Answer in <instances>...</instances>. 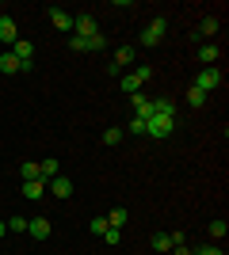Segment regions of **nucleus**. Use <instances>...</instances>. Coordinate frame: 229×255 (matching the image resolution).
<instances>
[{
  "label": "nucleus",
  "mask_w": 229,
  "mask_h": 255,
  "mask_svg": "<svg viewBox=\"0 0 229 255\" xmlns=\"http://www.w3.org/2000/svg\"><path fill=\"white\" fill-rule=\"evenodd\" d=\"M187 103H191V107H207V92H199V88H187Z\"/></svg>",
  "instance_id": "obj_24"
},
{
  "label": "nucleus",
  "mask_w": 229,
  "mask_h": 255,
  "mask_svg": "<svg viewBox=\"0 0 229 255\" xmlns=\"http://www.w3.org/2000/svg\"><path fill=\"white\" fill-rule=\"evenodd\" d=\"M4 236H8V221H0V240H4Z\"/></svg>",
  "instance_id": "obj_32"
},
{
  "label": "nucleus",
  "mask_w": 229,
  "mask_h": 255,
  "mask_svg": "<svg viewBox=\"0 0 229 255\" xmlns=\"http://www.w3.org/2000/svg\"><path fill=\"white\" fill-rule=\"evenodd\" d=\"M134 73H138V80H142V84H145V80H149V76H153V65H138Z\"/></svg>",
  "instance_id": "obj_29"
},
{
  "label": "nucleus",
  "mask_w": 229,
  "mask_h": 255,
  "mask_svg": "<svg viewBox=\"0 0 229 255\" xmlns=\"http://www.w3.org/2000/svg\"><path fill=\"white\" fill-rule=\"evenodd\" d=\"M130 133H142L145 137V118H130Z\"/></svg>",
  "instance_id": "obj_30"
},
{
  "label": "nucleus",
  "mask_w": 229,
  "mask_h": 255,
  "mask_svg": "<svg viewBox=\"0 0 229 255\" xmlns=\"http://www.w3.org/2000/svg\"><path fill=\"white\" fill-rule=\"evenodd\" d=\"M73 34H80V38H96V34H103V31H99L96 15L80 11V15H73Z\"/></svg>",
  "instance_id": "obj_4"
},
{
  "label": "nucleus",
  "mask_w": 229,
  "mask_h": 255,
  "mask_svg": "<svg viewBox=\"0 0 229 255\" xmlns=\"http://www.w3.org/2000/svg\"><path fill=\"white\" fill-rule=\"evenodd\" d=\"M164 31H168V19H164V15H157V19H153L149 27L142 31V38H138V42H142V46H149V50H153V46H161Z\"/></svg>",
  "instance_id": "obj_3"
},
{
  "label": "nucleus",
  "mask_w": 229,
  "mask_h": 255,
  "mask_svg": "<svg viewBox=\"0 0 229 255\" xmlns=\"http://www.w3.org/2000/svg\"><path fill=\"white\" fill-rule=\"evenodd\" d=\"M130 103H134V118H153V99L145 92H134Z\"/></svg>",
  "instance_id": "obj_8"
},
{
  "label": "nucleus",
  "mask_w": 229,
  "mask_h": 255,
  "mask_svg": "<svg viewBox=\"0 0 229 255\" xmlns=\"http://www.w3.org/2000/svg\"><path fill=\"white\" fill-rule=\"evenodd\" d=\"M153 115H168V118H176V115H180V107H176L172 99H153Z\"/></svg>",
  "instance_id": "obj_20"
},
{
  "label": "nucleus",
  "mask_w": 229,
  "mask_h": 255,
  "mask_svg": "<svg viewBox=\"0 0 229 255\" xmlns=\"http://www.w3.org/2000/svg\"><path fill=\"white\" fill-rule=\"evenodd\" d=\"M149 244H153V252L168 255V252H172V233H153V236H149Z\"/></svg>",
  "instance_id": "obj_14"
},
{
  "label": "nucleus",
  "mask_w": 229,
  "mask_h": 255,
  "mask_svg": "<svg viewBox=\"0 0 229 255\" xmlns=\"http://www.w3.org/2000/svg\"><path fill=\"white\" fill-rule=\"evenodd\" d=\"M126 221H130V210H126V206H115V210L107 213V225H111V229H122Z\"/></svg>",
  "instance_id": "obj_17"
},
{
  "label": "nucleus",
  "mask_w": 229,
  "mask_h": 255,
  "mask_svg": "<svg viewBox=\"0 0 229 255\" xmlns=\"http://www.w3.org/2000/svg\"><path fill=\"white\" fill-rule=\"evenodd\" d=\"M15 38H19V27H15V19H11V15H0V42L11 46Z\"/></svg>",
  "instance_id": "obj_9"
},
{
  "label": "nucleus",
  "mask_w": 229,
  "mask_h": 255,
  "mask_svg": "<svg viewBox=\"0 0 229 255\" xmlns=\"http://www.w3.org/2000/svg\"><path fill=\"white\" fill-rule=\"evenodd\" d=\"M218 27H222V23H218V15H207V19H203V23H199V38H210V34H218Z\"/></svg>",
  "instance_id": "obj_21"
},
{
  "label": "nucleus",
  "mask_w": 229,
  "mask_h": 255,
  "mask_svg": "<svg viewBox=\"0 0 229 255\" xmlns=\"http://www.w3.org/2000/svg\"><path fill=\"white\" fill-rule=\"evenodd\" d=\"M23 198H31V202H42V198H46V179H31V183H23Z\"/></svg>",
  "instance_id": "obj_11"
},
{
  "label": "nucleus",
  "mask_w": 229,
  "mask_h": 255,
  "mask_svg": "<svg viewBox=\"0 0 229 255\" xmlns=\"http://www.w3.org/2000/svg\"><path fill=\"white\" fill-rule=\"evenodd\" d=\"M134 57H138V50H134V46H119V50H115V65H119V69L134 65Z\"/></svg>",
  "instance_id": "obj_19"
},
{
  "label": "nucleus",
  "mask_w": 229,
  "mask_h": 255,
  "mask_svg": "<svg viewBox=\"0 0 229 255\" xmlns=\"http://www.w3.org/2000/svg\"><path fill=\"white\" fill-rule=\"evenodd\" d=\"M38 175H42L46 183L54 179V175H61V160H54V156H46L42 164H38Z\"/></svg>",
  "instance_id": "obj_13"
},
{
  "label": "nucleus",
  "mask_w": 229,
  "mask_h": 255,
  "mask_svg": "<svg viewBox=\"0 0 229 255\" xmlns=\"http://www.w3.org/2000/svg\"><path fill=\"white\" fill-rule=\"evenodd\" d=\"M226 233H229V225L222 221V217H218V221H210V225H207V236H210V244H218V240H226Z\"/></svg>",
  "instance_id": "obj_18"
},
{
  "label": "nucleus",
  "mask_w": 229,
  "mask_h": 255,
  "mask_svg": "<svg viewBox=\"0 0 229 255\" xmlns=\"http://www.w3.org/2000/svg\"><path fill=\"white\" fill-rule=\"evenodd\" d=\"M99 137H103V145H119V141H122V129H119V126H111V129H103Z\"/></svg>",
  "instance_id": "obj_25"
},
{
  "label": "nucleus",
  "mask_w": 229,
  "mask_h": 255,
  "mask_svg": "<svg viewBox=\"0 0 229 255\" xmlns=\"http://www.w3.org/2000/svg\"><path fill=\"white\" fill-rule=\"evenodd\" d=\"M50 23H54L57 31H65V34H73V15H69L65 8H50Z\"/></svg>",
  "instance_id": "obj_10"
},
{
  "label": "nucleus",
  "mask_w": 229,
  "mask_h": 255,
  "mask_svg": "<svg viewBox=\"0 0 229 255\" xmlns=\"http://www.w3.org/2000/svg\"><path fill=\"white\" fill-rule=\"evenodd\" d=\"M19 179H23V183L42 179V175H38V164H34V160H23V164H19Z\"/></svg>",
  "instance_id": "obj_22"
},
{
  "label": "nucleus",
  "mask_w": 229,
  "mask_h": 255,
  "mask_svg": "<svg viewBox=\"0 0 229 255\" xmlns=\"http://www.w3.org/2000/svg\"><path fill=\"white\" fill-rule=\"evenodd\" d=\"M8 233H27V217L11 213V217H8Z\"/></svg>",
  "instance_id": "obj_23"
},
{
  "label": "nucleus",
  "mask_w": 229,
  "mask_h": 255,
  "mask_svg": "<svg viewBox=\"0 0 229 255\" xmlns=\"http://www.w3.org/2000/svg\"><path fill=\"white\" fill-rule=\"evenodd\" d=\"M168 255H191V248H187V244H176V248H172Z\"/></svg>",
  "instance_id": "obj_31"
},
{
  "label": "nucleus",
  "mask_w": 229,
  "mask_h": 255,
  "mask_svg": "<svg viewBox=\"0 0 229 255\" xmlns=\"http://www.w3.org/2000/svg\"><path fill=\"white\" fill-rule=\"evenodd\" d=\"M0 73H23V69H19V57H15V53H11V50H4V53H0Z\"/></svg>",
  "instance_id": "obj_15"
},
{
  "label": "nucleus",
  "mask_w": 229,
  "mask_h": 255,
  "mask_svg": "<svg viewBox=\"0 0 229 255\" xmlns=\"http://www.w3.org/2000/svg\"><path fill=\"white\" fill-rule=\"evenodd\" d=\"M50 233H54V225L46 217H27V236L31 240H50Z\"/></svg>",
  "instance_id": "obj_6"
},
{
  "label": "nucleus",
  "mask_w": 229,
  "mask_h": 255,
  "mask_svg": "<svg viewBox=\"0 0 229 255\" xmlns=\"http://www.w3.org/2000/svg\"><path fill=\"white\" fill-rule=\"evenodd\" d=\"M218 57H222V46L218 42H203V46H199V61H203V65H214Z\"/></svg>",
  "instance_id": "obj_12"
},
{
  "label": "nucleus",
  "mask_w": 229,
  "mask_h": 255,
  "mask_svg": "<svg viewBox=\"0 0 229 255\" xmlns=\"http://www.w3.org/2000/svg\"><path fill=\"white\" fill-rule=\"evenodd\" d=\"M88 233H92V236H103V233H107V217H92Z\"/></svg>",
  "instance_id": "obj_26"
},
{
  "label": "nucleus",
  "mask_w": 229,
  "mask_h": 255,
  "mask_svg": "<svg viewBox=\"0 0 229 255\" xmlns=\"http://www.w3.org/2000/svg\"><path fill=\"white\" fill-rule=\"evenodd\" d=\"M46 194H54V198H73V179H69V175H54V179L46 183Z\"/></svg>",
  "instance_id": "obj_7"
},
{
  "label": "nucleus",
  "mask_w": 229,
  "mask_h": 255,
  "mask_svg": "<svg viewBox=\"0 0 229 255\" xmlns=\"http://www.w3.org/2000/svg\"><path fill=\"white\" fill-rule=\"evenodd\" d=\"M103 34H96V38H80V34H69V50H76V53H99L103 50Z\"/></svg>",
  "instance_id": "obj_5"
},
{
  "label": "nucleus",
  "mask_w": 229,
  "mask_h": 255,
  "mask_svg": "<svg viewBox=\"0 0 229 255\" xmlns=\"http://www.w3.org/2000/svg\"><path fill=\"white\" fill-rule=\"evenodd\" d=\"M99 240H103V244H111V248H115V244H119V240H122V229H111V225H107V233L99 236Z\"/></svg>",
  "instance_id": "obj_27"
},
{
  "label": "nucleus",
  "mask_w": 229,
  "mask_h": 255,
  "mask_svg": "<svg viewBox=\"0 0 229 255\" xmlns=\"http://www.w3.org/2000/svg\"><path fill=\"white\" fill-rule=\"evenodd\" d=\"M191 255H226V252H222L218 244H203V248H195Z\"/></svg>",
  "instance_id": "obj_28"
},
{
  "label": "nucleus",
  "mask_w": 229,
  "mask_h": 255,
  "mask_svg": "<svg viewBox=\"0 0 229 255\" xmlns=\"http://www.w3.org/2000/svg\"><path fill=\"white\" fill-rule=\"evenodd\" d=\"M0 255H4V252H0Z\"/></svg>",
  "instance_id": "obj_33"
},
{
  "label": "nucleus",
  "mask_w": 229,
  "mask_h": 255,
  "mask_svg": "<svg viewBox=\"0 0 229 255\" xmlns=\"http://www.w3.org/2000/svg\"><path fill=\"white\" fill-rule=\"evenodd\" d=\"M191 88H199V92H214V88H222V69H218V65H207L203 73H195Z\"/></svg>",
  "instance_id": "obj_2"
},
{
  "label": "nucleus",
  "mask_w": 229,
  "mask_h": 255,
  "mask_svg": "<svg viewBox=\"0 0 229 255\" xmlns=\"http://www.w3.org/2000/svg\"><path fill=\"white\" fill-rule=\"evenodd\" d=\"M119 88L126 92V96H134V92H142V80H138V73H122V76H119Z\"/></svg>",
  "instance_id": "obj_16"
},
{
  "label": "nucleus",
  "mask_w": 229,
  "mask_h": 255,
  "mask_svg": "<svg viewBox=\"0 0 229 255\" xmlns=\"http://www.w3.org/2000/svg\"><path fill=\"white\" fill-rule=\"evenodd\" d=\"M176 133V118H168V115H153V118H145V137H172Z\"/></svg>",
  "instance_id": "obj_1"
}]
</instances>
